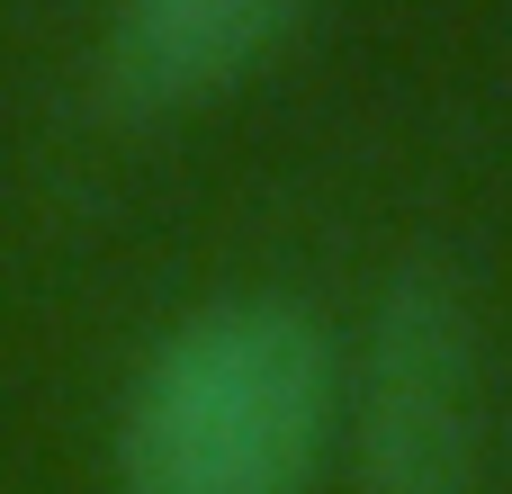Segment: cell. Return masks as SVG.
<instances>
[{
	"instance_id": "6da1fadb",
	"label": "cell",
	"mask_w": 512,
	"mask_h": 494,
	"mask_svg": "<svg viewBox=\"0 0 512 494\" xmlns=\"http://www.w3.org/2000/svg\"><path fill=\"white\" fill-rule=\"evenodd\" d=\"M342 459V351L288 288L171 315L108 423L117 494H315Z\"/></svg>"
},
{
	"instance_id": "3957f363",
	"label": "cell",
	"mask_w": 512,
	"mask_h": 494,
	"mask_svg": "<svg viewBox=\"0 0 512 494\" xmlns=\"http://www.w3.org/2000/svg\"><path fill=\"white\" fill-rule=\"evenodd\" d=\"M306 0H108L99 72L135 117H180L243 90L288 36Z\"/></svg>"
},
{
	"instance_id": "7a4b0ae2",
	"label": "cell",
	"mask_w": 512,
	"mask_h": 494,
	"mask_svg": "<svg viewBox=\"0 0 512 494\" xmlns=\"http://www.w3.org/2000/svg\"><path fill=\"white\" fill-rule=\"evenodd\" d=\"M486 333L450 261H396L342 360V459L360 494H486Z\"/></svg>"
}]
</instances>
